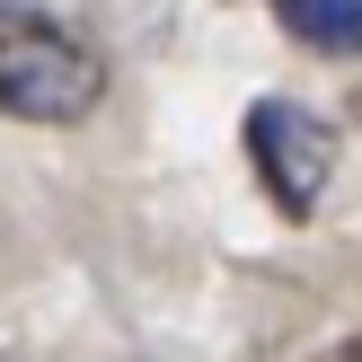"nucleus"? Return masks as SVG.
Instances as JSON below:
<instances>
[{
	"mask_svg": "<svg viewBox=\"0 0 362 362\" xmlns=\"http://www.w3.org/2000/svg\"><path fill=\"white\" fill-rule=\"evenodd\" d=\"M98 88H106V71H98V53L71 27H53L45 9L0 0V115H18V124H80L98 106Z\"/></svg>",
	"mask_w": 362,
	"mask_h": 362,
	"instance_id": "nucleus-1",
	"label": "nucleus"
},
{
	"mask_svg": "<svg viewBox=\"0 0 362 362\" xmlns=\"http://www.w3.org/2000/svg\"><path fill=\"white\" fill-rule=\"evenodd\" d=\"M247 159L283 212H318V194L336 177V124L310 115L300 98H257L247 106Z\"/></svg>",
	"mask_w": 362,
	"mask_h": 362,
	"instance_id": "nucleus-2",
	"label": "nucleus"
},
{
	"mask_svg": "<svg viewBox=\"0 0 362 362\" xmlns=\"http://www.w3.org/2000/svg\"><path fill=\"white\" fill-rule=\"evenodd\" d=\"M274 18L310 53H362V0H274Z\"/></svg>",
	"mask_w": 362,
	"mask_h": 362,
	"instance_id": "nucleus-3",
	"label": "nucleus"
}]
</instances>
